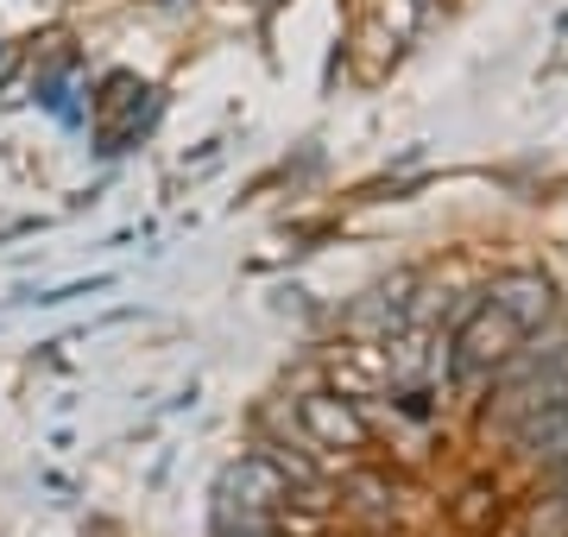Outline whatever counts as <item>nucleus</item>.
Returning a JSON list of instances; mask_svg holds the SVG:
<instances>
[{"label":"nucleus","mask_w":568,"mask_h":537,"mask_svg":"<svg viewBox=\"0 0 568 537\" xmlns=\"http://www.w3.org/2000/svg\"><path fill=\"white\" fill-rule=\"evenodd\" d=\"M253 537H284V531H253Z\"/></svg>","instance_id":"obj_6"},{"label":"nucleus","mask_w":568,"mask_h":537,"mask_svg":"<svg viewBox=\"0 0 568 537\" xmlns=\"http://www.w3.org/2000/svg\"><path fill=\"white\" fill-rule=\"evenodd\" d=\"M544 480H549V494H562V487H568V455H562V462H556V468H549Z\"/></svg>","instance_id":"obj_5"},{"label":"nucleus","mask_w":568,"mask_h":537,"mask_svg":"<svg viewBox=\"0 0 568 537\" xmlns=\"http://www.w3.org/2000/svg\"><path fill=\"white\" fill-rule=\"evenodd\" d=\"M297 424H304V436L316 443V449H335L342 462H347L354 449H366V424H361V412H354L347 398L310 393L304 405H297Z\"/></svg>","instance_id":"obj_2"},{"label":"nucleus","mask_w":568,"mask_h":537,"mask_svg":"<svg viewBox=\"0 0 568 537\" xmlns=\"http://www.w3.org/2000/svg\"><path fill=\"white\" fill-rule=\"evenodd\" d=\"M499 311H506L518 330H525V323H544L549 316V285L544 278H511V285L499 291Z\"/></svg>","instance_id":"obj_4"},{"label":"nucleus","mask_w":568,"mask_h":537,"mask_svg":"<svg viewBox=\"0 0 568 537\" xmlns=\"http://www.w3.org/2000/svg\"><path fill=\"white\" fill-rule=\"evenodd\" d=\"M511 436H518V455H525L530 468H544V475H549V468L568 455V398L556 405V412L530 417L525 430H511Z\"/></svg>","instance_id":"obj_3"},{"label":"nucleus","mask_w":568,"mask_h":537,"mask_svg":"<svg viewBox=\"0 0 568 537\" xmlns=\"http://www.w3.org/2000/svg\"><path fill=\"white\" fill-rule=\"evenodd\" d=\"M511 342H518V323H511L499 304L493 311H474L462 335H455V348H448V367L462 373V379H493V373L506 367Z\"/></svg>","instance_id":"obj_1"}]
</instances>
